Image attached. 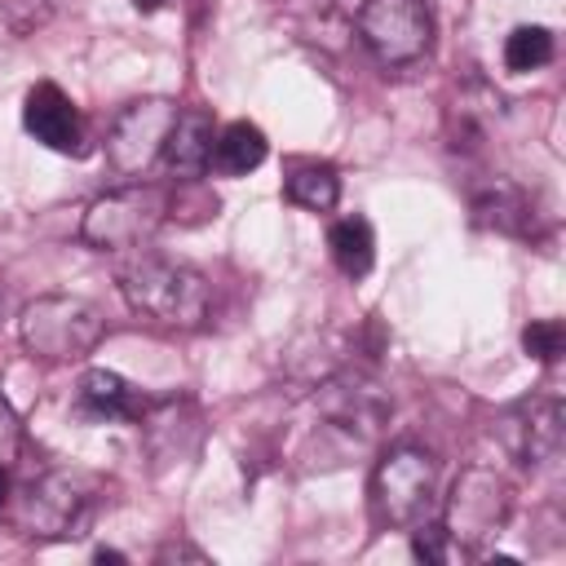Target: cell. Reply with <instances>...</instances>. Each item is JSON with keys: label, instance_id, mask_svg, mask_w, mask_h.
Here are the masks:
<instances>
[{"label": "cell", "instance_id": "cell-1", "mask_svg": "<svg viewBox=\"0 0 566 566\" xmlns=\"http://www.w3.org/2000/svg\"><path fill=\"white\" fill-rule=\"evenodd\" d=\"M119 292L133 314L150 318L155 327H177V332L199 327L212 310L208 279L164 256H133L128 265H119Z\"/></svg>", "mask_w": 566, "mask_h": 566}, {"label": "cell", "instance_id": "cell-2", "mask_svg": "<svg viewBox=\"0 0 566 566\" xmlns=\"http://www.w3.org/2000/svg\"><path fill=\"white\" fill-rule=\"evenodd\" d=\"M438 495V460L424 447H394L371 469V509L385 526H420Z\"/></svg>", "mask_w": 566, "mask_h": 566}, {"label": "cell", "instance_id": "cell-3", "mask_svg": "<svg viewBox=\"0 0 566 566\" xmlns=\"http://www.w3.org/2000/svg\"><path fill=\"white\" fill-rule=\"evenodd\" d=\"M18 332L35 358L71 363V358H84L88 349H97L106 318L97 314V305H88L80 296H35L22 310Z\"/></svg>", "mask_w": 566, "mask_h": 566}, {"label": "cell", "instance_id": "cell-4", "mask_svg": "<svg viewBox=\"0 0 566 566\" xmlns=\"http://www.w3.org/2000/svg\"><path fill=\"white\" fill-rule=\"evenodd\" d=\"M513 513V486L486 469V464H469L455 486H451V500H447V522L442 531L464 548V553H478L486 539H495L504 531Z\"/></svg>", "mask_w": 566, "mask_h": 566}, {"label": "cell", "instance_id": "cell-5", "mask_svg": "<svg viewBox=\"0 0 566 566\" xmlns=\"http://www.w3.org/2000/svg\"><path fill=\"white\" fill-rule=\"evenodd\" d=\"M168 217V195L155 186H124L111 190L102 199L88 203L80 234L84 243L102 248V252H119V248H142Z\"/></svg>", "mask_w": 566, "mask_h": 566}, {"label": "cell", "instance_id": "cell-6", "mask_svg": "<svg viewBox=\"0 0 566 566\" xmlns=\"http://www.w3.org/2000/svg\"><path fill=\"white\" fill-rule=\"evenodd\" d=\"M358 35L385 66H407L433 44V13L424 0H363Z\"/></svg>", "mask_w": 566, "mask_h": 566}, {"label": "cell", "instance_id": "cell-7", "mask_svg": "<svg viewBox=\"0 0 566 566\" xmlns=\"http://www.w3.org/2000/svg\"><path fill=\"white\" fill-rule=\"evenodd\" d=\"M172 119H177V106L168 97L128 102L111 119V133H106V159H111V168L124 172V177H142L159 159Z\"/></svg>", "mask_w": 566, "mask_h": 566}, {"label": "cell", "instance_id": "cell-8", "mask_svg": "<svg viewBox=\"0 0 566 566\" xmlns=\"http://www.w3.org/2000/svg\"><path fill=\"white\" fill-rule=\"evenodd\" d=\"M93 500H97V478H88L80 469H57V473L31 482L27 526H31V535H44V539L80 535V526L93 513Z\"/></svg>", "mask_w": 566, "mask_h": 566}, {"label": "cell", "instance_id": "cell-9", "mask_svg": "<svg viewBox=\"0 0 566 566\" xmlns=\"http://www.w3.org/2000/svg\"><path fill=\"white\" fill-rule=\"evenodd\" d=\"M22 124H27V133H31L40 146L62 150V155H75L80 142H84V119H80L75 102H71L57 84H49V80L27 93Z\"/></svg>", "mask_w": 566, "mask_h": 566}, {"label": "cell", "instance_id": "cell-10", "mask_svg": "<svg viewBox=\"0 0 566 566\" xmlns=\"http://www.w3.org/2000/svg\"><path fill=\"white\" fill-rule=\"evenodd\" d=\"M212 142H217L212 115L199 111V106H190V111H177V119H172V128H168V137H164L159 159H164V168H168L172 177L190 181V177H203V172H208Z\"/></svg>", "mask_w": 566, "mask_h": 566}, {"label": "cell", "instance_id": "cell-11", "mask_svg": "<svg viewBox=\"0 0 566 566\" xmlns=\"http://www.w3.org/2000/svg\"><path fill=\"white\" fill-rule=\"evenodd\" d=\"M75 402L84 416H97V420H142L150 411V398L137 385H128L119 371H102V367L84 371Z\"/></svg>", "mask_w": 566, "mask_h": 566}, {"label": "cell", "instance_id": "cell-12", "mask_svg": "<svg viewBox=\"0 0 566 566\" xmlns=\"http://www.w3.org/2000/svg\"><path fill=\"white\" fill-rule=\"evenodd\" d=\"M504 438H509V451L522 460V464H544L557 442H562V407L557 402H526L522 411H513L504 420Z\"/></svg>", "mask_w": 566, "mask_h": 566}, {"label": "cell", "instance_id": "cell-13", "mask_svg": "<svg viewBox=\"0 0 566 566\" xmlns=\"http://www.w3.org/2000/svg\"><path fill=\"white\" fill-rule=\"evenodd\" d=\"M265 150H270V146H265V133H261L256 124H248V119H234V124H226V128L217 133L208 168H217L221 177H248L252 168H261Z\"/></svg>", "mask_w": 566, "mask_h": 566}, {"label": "cell", "instance_id": "cell-14", "mask_svg": "<svg viewBox=\"0 0 566 566\" xmlns=\"http://www.w3.org/2000/svg\"><path fill=\"white\" fill-rule=\"evenodd\" d=\"M473 217H478V226H491L500 234H526L531 230V203L509 181H495L491 190H482L473 199Z\"/></svg>", "mask_w": 566, "mask_h": 566}, {"label": "cell", "instance_id": "cell-15", "mask_svg": "<svg viewBox=\"0 0 566 566\" xmlns=\"http://www.w3.org/2000/svg\"><path fill=\"white\" fill-rule=\"evenodd\" d=\"M327 248H332V261L345 279H363L376 261V239H371V226L363 217H345L332 226L327 234Z\"/></svg>", "mask_w": 566, "mask_h": 566}, {"label": "cell", "instance_id": "cell-16", "mask_svg": "<svg viewBox=\"0 0 566 566\" xmlns=\"http://www.w3.org/2000/svg\"><path fill=\"white\" fill-rule=\"evenodd\" d=\"M283 195H287L296 208L327 212V208H336V199H340V177H336V168H327V164H296V168L287 172V181H283Z\"/></svg>", "mask_w": 566, "mask_h": 566}, {"label": "cell", "instance_id": "cell-17", "mask_svg": "<svg viewBox=\"0 0 566 566\" xmlns=\"http://www.w3.org/2000/svg\"><path fill=\"white\" fill-rule=\"evenodd\" d=\"M553 62V31L548 27H513L504 40V66L513 75L539 71Z\"/></svg>", "mask_w": 566, "mask_h": 566}, {"label": "cell", "instance_id": "cell-18", "mask_svg": "<svg viewBox=\"0 0 566 566\" xmlns=\"http://www.w3.org/2000/svg\"><path fill=\"white\" fill-rule=\"evenodd\" d=\"M522 349L535 358V363H557L562 349H566V327L557 318H535L526 332H522Z\"/></svg>", "mask_w": 566, "mask_h": 566}, {"label": "cell", "instance_id": "cell-19", "mask_svg": "<svg viewBox=\"0 0 566 566\" xmlns=\"http://www.w3.org/2000/svg\"><path fill=\"white\" fill-rule=\"evenodd\" d=\"M411 553L416 557H424V562H460V557H469L442 526H416V535H411Z\"/></svg>", "mask_w": 566, "mask_h": 566}, {"label": "cell", "instance_id": "cell-20", "mask_svg": "<svg viewBox=\"0 0 566 566\" xmlns=\"http://www.w3.org/2000/svg\"><path fill=\"white\" fill-rule=\"evenodd\" d=\"M22 451V420L13 411V402L0 394V469H9Z\"/></svg>", "mask_w": 566, "mask_h": 566}, {"label": "cell", "instance_id": "cell-21", "mask_svg": "<svg viewBox=\"0 0 566 566\" xmlns=\"http://www.w3.org/2000/svg\"><path fill=\"white\" fill-rule=\"evenodd\" d=\"M172 557H190V562H208L199 548H190V544H168V548H159V562H172Z\"/></svg>", "mask_w": 566, "mask_h": 566}, {"label": "cell", "instance_id": "cell-22", "mask_svg": "<svg viewBox=\"0 0 566 566\" xmlns=\"http://www.w3.org/2000/svg\"><path fill=\"white\" fill-rule=\"evenodd\" d=\"M93 557H97V562H124V553H115V548H97Z\"/></svg>", "mask_w": 566, "mask_h": 566}, {"label": "cell", "instance_id": "cell-23", "mask_svg": "<svg viewBox=\"0 0 566 566\" xmlns=\"http://www.w3.org/2000/svg\"><path fill=\"white\" fill-rule=\"evenodd\" d=\"M159 4H164V0H133V9H137V13H155Z\"/></svg>", "mask_w": 566, "mask_h": 566}, {"label": "cell", "instance_id": "cell-24", "mask_svg": "<svg viewBox=\"0 0 566 566\" xmlns=\"http://www.w3.org/2000/svg\"><path fill=\"white\" fill-rule=\"evenodd\" d=\"M4 495H9V478H4V469H0V504H4Z\"/></svg>", "mask_w": 566, "mask_h": 566}]
</instances>
